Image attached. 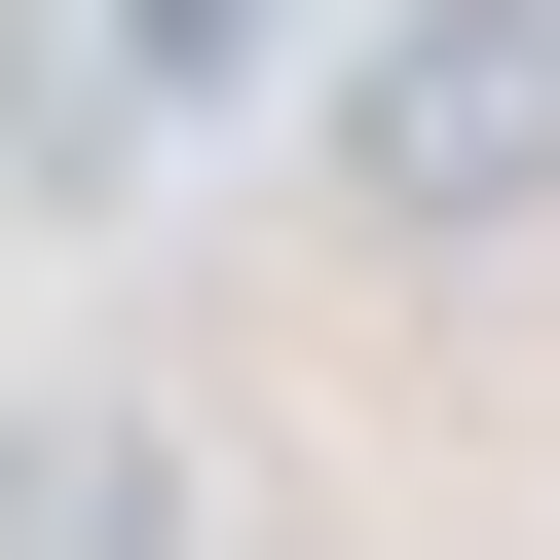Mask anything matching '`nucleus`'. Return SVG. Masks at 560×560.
<instances>
[{"label": "nucleus", "instance_id": "obj_2", "mask_svg": "<svg viewBox=\"0 0 560 560\" xmlns=\"http://www.w3.org/2000/svg\"><path fill=\"white\" fill-rule=\"evenodd\" d=\"M0 560H187V448L113 374H38V411H0Z\"/></svg>", "mask_w": 560, "mask_h": 560}, {"label": "nucleus", "instance_id": "obj_1", "mask_svg": "<svg viewBox=\"0 0 560 560\" xmlns=\"http://www.w3.org/2000/svg\"><path fill=\"white\" fill-rule=\"evenodd\" d=\"M337 187H374L411 261H486V224H560V0H411V38L337 75Z\"/></svg>", "mask_w": 560, "mask_h": 560}, {"label": "nucleus", "instance_id": "obj_4", "mask_svg": "<svg viewBox=\"0 0 560 560\" xmlns=\"http://www.w3.org/2000/svg\"><path fill=\"white\" fill-rule=\"evenodd\" d=\"M75 38H113V75H261V0H75Z\"/></svg>", "mask_w": 560, "mask_h": 560}, {"label": "nucleus", "instance_id": "obj_3", "mask_svg": "<svg viewBox=\"0 0 560 560\" xmlns=\"http://www.w3.org/2000/svg\"><path fill=\"white\" fill-rule=\"evenodd\" d=\"M113 150V75H75V0H0V187H75Z\"/></svg>", "mask_w": 560, "mask_h": 560}]
</instances>
